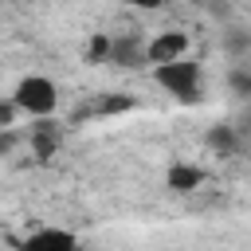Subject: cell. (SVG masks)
I'll use <instances>...</instances> for the list:
<instances>
[{
	"label": "cell",
	"instance_id": "6da1fadb",
	"mask_svg": "<svg viewBox=\"0 0 251 251\" xmlns=\"http://www.w3.org/2000/svg\"><path fill=\"white\" fill-rule=\"evenodd\" d=\"M12 106H16V110H24V114H31V118H47V114L59 106L55 82H51V78H43V75H27V78L16 86Z\"/></svg>",
	"mask_w": 251,
	"mask_h": 251
},
{
	"label": "cell",
	"instance_id": "7a4b0ae2",
	"mask_svg": "<svg viewBox=\"0 0 251 251\" xmlns=\"http://www.w3.org/2000/svg\"><path fill=\"white\" fill-rule=\"evenodd\" d=\"M157 82L169 94H176L180 102H196L200 98V63H192L188 55L176 63H165V67H157Z\"/></svg>",
	"mask_w": 251,
	"mask_h": 251
},
{
	"label": "cell",
	"instance_id": "3957f363",
	"mask_svg": "<svg viewBox=\"0 0 251 251\" xmlns=\"http://www.w3.org/2000/svg\"><path fill=\"white\" fill-rule=\"evenodd\" d=\"M184 55H188V35H184V31H165V35H157V39L145 47V59L157 63V67L176 63V59H184Z\"/></svg>",
	"mask_w": 251,
	"mask_h": 251
},
{
	"label": "cell",
	"instance_id": "277c9868",
	"mask_svg": "<svg viewBox=\"0 0 251 251\" xmlns=\"http://www.w3.org/2000/svg\"><path fill=\"white\" fill-rule=\"evenodd\" d=\"M20 251H78V239L71 231H63V227H39V231H31L24 239Z\"/></svg>",
	"mask_w": 251,
	"mask_h": 251
},
{
	"label": "cell",
	"instance_id": "5b68a950",
	"mask_svg": "<svg viewBox=\"0 0 251 251\" xmlns=\"http://www.w3.org/2000/svg\"><path fill=\"white\" fill-rule=\"evenodd\" d=\"M196 184H200V169H192V165H173V169H169V188L188 192V188H196Z\"/></svg>",
	"mask_w": 251,
	"mask_h": 251
},
{
	"label": "cell",
	"instance_id": "8992f818",
	"mask_svg": "<svg viewBox=\"0 0 251 251\" xmlns=\"http://www.w3.org/2000/svg\"><path fill=\"white\" fill-rule=\"evenodd\" d=\"M106 55H110L114 63H129V67H137V59H141V51H137L133 39H118V43H110Z\"/></svg>",
	"mask_w": 251,
	"mask_h": 251
},
{
	"label": "cell",
	"instance_id": "52a82bcc",
	"mask_svg": "<svg viewBox=\"0 0 251 251\" xmlns=\"http://www.w3.org/2000/svg\"><path fill=\"white\" fill-rule=\"evenodd\" d=\"M51 149H55V133H51V126L43 122L39 133H35V153H39V157H51Z\"/></svg>",
	"mask_w": 251,
	"mask_h": 251
},
{
	"label": "cell",
	"instance_id": "ba28073f",
	"mask_svg": "<svg viewBox=\"0 0 251 251\" xmlns=\"http://www.w3.org/2000/svg\"><path fill=\"white\" fill-rule=\"evenodd\" d=\"M129 106H133V102H129L126 94H114V98L98 102V110H102V114H118V110H129Z\"/></svg>",
	"mask_w": 251,
	"mask_h": 251
},
{
	"label": "cell",
	"instance_id": "9c48e42d",
	"mask_svg": "<svg viewBox=\"0 0 251 251\" xmlns=\"http://www.w3.org/2000/svg\"><path fill=\"white\" fill-rule=\"evenodd\" d=\"M106 51H110V39H106V35H94V39H90V59H102Z\"/></svg>",
	"mask_w": 251,
	"mask_h": 251
},
{
	"label": "cell",
	"instance_id": "30bf717a",
	"mask_svg": "<svg viewBox=\"0 0 251 251\" xmlns=\"http://www.w3.org/2000/svg\"><path fill=\"white\" fill-rule=\"evenodd\" d=\"M231 86H235L239 94H247V90H251V78H247L243 71H235V75H231Z\"/></svg>",
	"mask_w": 251,
	"mask_h": 251
},
{
	"label": "cell",
	"instance_id": "8fae6325",
	"mask_svg": "<svg viewBox=\"0 0 251 251\" xmlns=\"http://www.w3.org/2000/svg\"><path fill=\"white\" fill-rule=\"evenodd\" d=\"M212 145H224V149H227V145H231V133H227V129H216V133H212Z\"/></svg>",
	"mask_w": 251,
	"mask_h": 251
},
{
	"label": "cell",
	"instance_id": "7c38bea8",
	"mask_svg": "<svg viewBox=\"0 0 251 251\" xmlns=\"http://www.w3.org/2000/svg\"><path fill=\"white\" fill-rule=\"evenodd\" d=\"M12 122V106H0V126H8Z\"/></svg>",
	"mask_w": 251,
	"mask_h": 251
},
{
	"label": "cell",
	"instance_id": "4fadbf2b",
	"mask_svg": "<svg viewBox=\"0 0 251 251\" xmlns=\"http://www.w3.org/2000/svg\"><path fill=\"white\" fill-rule=\"evenodd\" d=\"M8 149H12V137H8V133H0V153H8Z\"/></svg>",
	"mask_w": 251,
	"mask_h": 251
}]
</instances>
